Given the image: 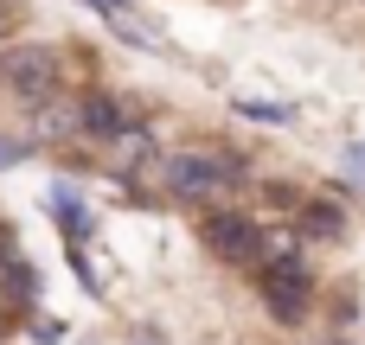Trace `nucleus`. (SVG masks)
Returning a JSON list of instances; mask_svg holds the SVG:
<instances>
[{"label": "nucleus", "mask_w": 365, "mask_h": 345, "mask_svg": "<svg viewBox=\"0 0 365 345\" xmlns=\"http://www.w3.org/2000/svg\"><path fill=\"white\" fill-rule=\"evenodd\" d=\"M167 179H173V192H180V198H212V192L237 186V166H231V160H218V154H180V160L167 166Z\"/></svg>", "instance_id": "f257e3e1"}, {"label": "nucleus", "mask_w": 365, "mask_h": 345, "mask_svg": "<svg viewBox=\"0 0 365 345\" xmlns=\"http://www.w3.org/2000/svg\"><path fill=\"white\" fill-rule=\"evenodd\" d=\"M205 243H212V256H225V262H263V230L250 224V218H237V211H218L212 224H205Z\"/></svg>", "instance_id": "f03ea898"}, {"label": "nucleus", "mask_w": 365, "mask_h": 345, "mask_svg": "<svg viewBox=\"0 0 365 345\" xmlns=\"http://www.w3.org/2000/svg\"><path fill=\"white\" fill-rule=\"evenodd\" d=\"M263 301L276 320H302L308 314V269L302 262H269L263 269Z\"/></svg>", "instance_id": "7ed1b4c3"}, {"label": "nucleus", "mask_w": 365, "mask_h": 345, "mask_svg": "<svg viewBox=\"0 0 365 345\" xmlns=\"http://www.w3.org/2000/svg\"><path fill=\"white\" fill-rule=\"evenodd\" d=\"M0 77H6L19 96H38V102L58 90V64H51V51H13V58L0 64Z\"/></svg>", "instance_id": "20e7f679"}, {"label": "nucleus", "mask_w": 365, "mask_h": 345, "mask_svg": "<svg viewBox=\"0 0 365 345\" xmlns=\"http://www.w3.org/2000/svg\"><path fill=\"white\" fill-rule=\"evenodd\" d=\"M77 128H83V134H96V141H122L135 122L115 109V96H83V109H77Z\"/></svg>", "instance_id": "39448f33"}, {"label": "nucleus", "mask_w": 365, "mask_h": 345, "mask_svg": "<svg viewBox=\"0 0 365 345\" xmlns=\"http://www.w3.org/2000/svg\"><path fill=\"white\" fill-rule=\"evenodd\" d=\"M0 282H6V294H13V301H32V294H38V275L13 256L6 243H0Z\"/></svg>", "instance_id": "423d86ee"}, {"label": "nucleus", "mask_w": 365, "mask_h": 345, "mask_svg": "<svg viewBox=\"0 0 365 345\" xmlns=\"http://www.w3.org/2000/svg\"><path fill=\"white\" fill-rule=\"evenodd\" d=\"M51 211H58L77 237H90V218H83V205H77V192H71V186H58V192H51Z\"/></svg>", "instance_id": "0eeeda50"}, {"label": "nucleus", "mask_w": 365, "mask_h": 345, "mask_svg": "<svg viewBox=\"0 0 365 345\" xmlns=\"http://www.w3.org/2000/svg\"><path fill=\"white\" fill-rule=\"evenodd\" d=\"M308 230H314V237H334V230H340V218H334L327 205H314V211H308Z\"/></svg>", "instance_id": "6e6552de"}, {"label": "nucleus", "mask_w": 365, "mask_h": 345, "mask_svg": "<svg viewBox=\"0 0 365 345\" xmlns=\"http://www.w3.org/2000/svg\"><path fill=\"white\" fill-rule=\"evenodd\" d=\"M19 154H26L19 141H0V166H19Z\"/></svg>", "instance_id": "1a4fd4ad"}, {"label": "nucleus", "mask_w": 365, "mask_h": 345, "mask_svg": "<svg viewBox=\"0 0 365 345\" xmlns=\"http://www.w3.org/2000/svg\"><path fill=\"white\" fill-rule=\"evenodd\" d=\"M90 6H103V13H128V0H90Z\"/></svg>", "instance_id": "9d476101"}, {"label": "nucleus", "mask_w": 365, "mask_h": 345, "mask_svg": "<svg viewBox=\"0 0 365 345\" xmlns=\"http://www.w3.org/2000/svg\"><path fill=\"white\" fill-rule=\"evenodd\" d=\"M0 32H6V6H0Z\"/></svg>", "instance_id": "9b49d317"}]
</instances>
